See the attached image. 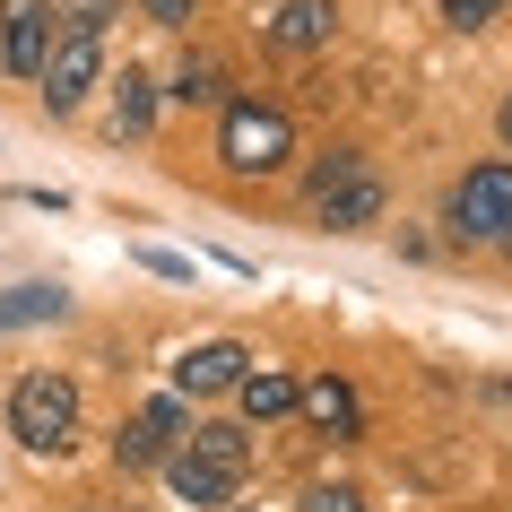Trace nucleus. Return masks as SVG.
<instances>
[{"label": "nucleus", "mask_w": 512, "mask_h": 512, "mask_svg": "<svg viewBox=\"0 0 512 512\" xmlns=\"http://www.w3.org/2000/svg\"><path fill=\"white\" fill-rule=\"evenodd\" d=\"M9 434H18L27 452H61V443L79 434V382L70 374H27L9 391Z\"/></svg>", "instance_id": "f257e3e1"}, {"label": "nucleus", "mask_w": 512, "mask_h": 512, "mask_svg": "<svg viewBox=\"0 0 512 512\" xmlns=\"http://www.w3.org/2000/svg\"><path fill=\"white\" fill-rule=\"evenodd\" d=\"M217 157L235 165V174H278V165L296 157V131H287V113H278V105H226V122H217Z\"/></svg>", "instance_id": "f03ea898"}, {"label": "nucleus", "mask_w": 512, "mask_h": 512, "mask_svg": "<svg viewBox=\"0 0 512 512\" xmlns=\"http://www.w3.org/2000/svg\"><path fill=\"white\" fill-rule=\"evenodd\" d=\"M313 209H322V226H339V235L374 226V217H382V183H374V165L356 157V148H339V157L313 174Z\"/></svg>", "instance_id": "7ed1b4c3"}, {"label": "nucleus", "mask_w": 512, "mask_h": 512, "mask_svg": "<svg viewBox=\"0 0 512 512\" xmlns=\"http://www.w3.org/2000/svg\"><path fill=\"white\" fill-rule=\"evenodd\" d=\"M452 235L460 243H504L512 235V165H478L452 183Z\"/></svg>", "instance_id": "20e7f679"}, {"label": "nucleus", "mask_w": 512, "mask_h": 512, "mask_svg": "<svg viewBox=\"0 0 512 512\" xmlns=\"http://www.w3.org/2000/svg\"><path fill=\"white\" fill-rule=\"evenodd\" d=\"M96 70H105V53H96V27H61L53 35V53H44V70H35V87H44V105L70 113L96 87Z\"/></svg>", "instance_id": "39448f33"}, {"label": "nucleus", "mask_w": 512, "mask_h": 512, "mask_svg": "<svg viewBox=\"0 0 512 512\" xmlns=\"http://www.w3.org/2000/svg\"><path fill=\"white\" fill-rule=\"evenodd\" d=\"M243 365H252V356H243L235 339H209V348H191L183 365H174V391H183V400H217V391L243 382Z\"/></svg>", "instance_id": "423d86ee"}, {"label": "nucleus", "mask_w": 512, "mask_h": 512, "mask_svg": "<svg viewBox=\"0 0 512 512\" xmlns=\"http://www.w3.org/2000/svg\"><path fill=\"white\" fill-rule=\"evenodd\" d=\"M53 9H44V0H18V9H9V35H0V61H9V70H18V79H35V70H44V53H53Z\"/></svg>", "instance_id": "0eeeda50"}, {"label": "nucleus", "mask_w": 512, "mask_h": 512, "mask_svg": "<svg viewBox=\"0 0 512 512\" xmlns=\"http://www.w3.org/2000/svg\"><path fill=\"white\" fill-rule=\"evenodd\" d=\"M165 486H174L183 504H200V512L235 504V478H226L217 460H200V452H174V460H165Z\"/></svg>", "instance_id": "6e6552de"}, {"label": "nucleus", "mask_w": 512, "mask_h": 512, "mask_svg": "<svg viewBox=\"0 0 512 512\" xmlns=\"http://www.w3.org/2000/svg\"><path fill=\"white\" fill-rule=\"evenodd\" d=\"M270 35L287 44V53H322L330 35H339V9H330V0H287V9L270 18Z\"/></svg>", "instance_id": "1a4fd4ad"}, {"label": "nucleus", "mask_w": 512, "mask_h": 512, "mask_svg": "<svg viewBox=\"0 0 512 512\" xmlns=\"http://www.w3.org/2000/svg\"><path fill=\"white\" fill-rule=\"evenodd\" d=\"M296 408H304V417H313L322 434H356V426H365V408H356V391H348L339 374L304 382V391H296Z\"/></svg>", "instance_id": "9d476101"}, {"label": "nucleus", "mask_w": 512, "mask_h": 512, "mask_svg": "<svg viewBox=\"0 0 512 512\" xmlns=\"http://www.w3.org/2000/svg\"><path fill=\"white\" fill-rule=\"evenodd\" d=\"M296 391H304V382L270 374V365H261V374L243 365V382H235V400H243V417H252V426H270V417H296Z\"/></svg>", "instance_id": "9b49d317"}, {"label": "nucleus", "mask_w": 512, "mask_h": 512, "mask_svg": "<svg viewBox=\"0 0 512 512\" xmlns=\"http://www.w3.org/2000/svg\"><path fill=\"white\" fill-rule=\"evenodd\" d=\"M27 322H61V287H9L0 296V330H27Z\"/></svg>", "instance_id": "f8f14e48"}, {"label": "nucleus", "mask_w": 512, "mask_h": 512, "mask_svg": "<svg viewBox=\"0 0 512 512\" xmlns=\"http://www.w3.org/2000/svg\"><path fill=\"white\" fill-rule=\"evenodd\" d=\"M157 452H165V426H157V408H139L131 426L113 434V460H122V469H148Z\"/></svg>", "instance_id": "ddd939ff"}, {"label": "nucleus", "mask_w": 512, "mask_h": 512, "mask_svg": "<svg viewBox=\"0 0 512 512\" xmlns=\"http://www.w3.org/2000/svg\"><path fill=\"white\" fill-rule=\"evenodd\" d=\"M191 452H200V460H217L226 478H243V460H252V443H243L235 426H191Z\"/></svg>", "instance_id": "4468645a"}, {"label": "nucleus", "mask_w": 512, "mask_h": 512, "mask_svg": "<svg viewBox=\"0 0 512 512\" xmlns=\"http://www.w3.org/2000/svg\"><path fill=\"white\" fill-rule=\"evenodd\" d=\"M148 113H157V96H148V79H122V131H148Z\"/></svg>", "instance_id": "2eb2a0df"}, {"label": "nucleus", "mask_w": 512, "mask_h": 512, "mask_svg": "<svg viewBox=\"0 0 512 512\" xmlns=\"http://www.w3.org/2000/svg\"><path fill=\"white\" fill-rule=\"evenodd\" d=\"M304 512H365V495H356V486H313Z\"/></svg>", "instance_id": "dca6fc26"}, {"label": "nucleus", "mask_w": 512, "mask_h": 512, "mask_svg": "<svg viewBox=\"0 0 512 512\" xmlns=\"http://www.w3.org/2000/svg\"><path fill=\"white\" fill-rule=\"evenodd\" d=\"M443 18L452 27H486V18H504V0H443Z\"/></svg>", "instance_id": "f3484780"}, {"label": "nucleus", "mask_w": 512, "mask_h": 512, "mask_svg": "<svg viewBox=\"0 0 512 512\" xmlns=\"http://www.w3.org/2000/svg\"><path fill=\"white\" fill-rule=\"evenodd\" d=\"M139 9H148L157 27H191V9H200V0H139Z\"/></svg>", "instance_id": "a211bd4d"}, {"label": "nucleus", "mask_w": 512, "mask_h": 512, "mask_svg": "<svg viewBox=\"0 0 512 512\" xmlns=\"http://www.w3.org/2000/svg\"><path fill=\"white\" fill-rule=\"evenodd\" d=\"M174 96H191V105H200V96H217V70H209V61H191V70H183V87H174Z\"/></svg>", "instance_id": "6ab92c4d"}, {"label": "nucleus", "mask_w": 512, "mask_h": 512, "mask_svg": "<svg viewBox=\"0 0 512 512\" xmlns=\"http://www.w3.org/2000/svg\"><path fill=\"white\" fill-rule=\"evenodd\" d=\"M495 122H504V139H512V96H504V113H495Z\"/></svg>", "instance_id": "aec40b11"}, {"label": "nucleus", "mask_w": 512, "mask_h": 512, "mask_svg": "<svg viewBox=\"0 0 512 512\" xmlns=\"http://www.w3.org/2000/svg\"><path fill=\"white\" fill-rule=\"evenodd\" d=\"M504 243H512V235H504Z\"/></svg>", "instance_id": "412c9836"}]
</instances>
